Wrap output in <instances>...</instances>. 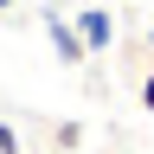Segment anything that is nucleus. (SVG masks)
I'll list each match as a JSON object with an SVG mask.
<instances>
[{"label": "nucleus", "mask_w": 154, "mask_h": 154, "mask_svg": "<svg viewBox=\"0 0 154 154\" xmlns=\"http://www.w3.org/2000/svg\"><path fill=\"white\" fill-rule=\"evenodd\" d=\"M38 19H45V32H51V51H58V64H84V58H90L84 32H77V19H64L58 7H45Z\"/></svg>", "instance_id": "f257e3e1"}, {"label": "nucleus", "mask_w": 154, "mask_h": 154, "mask_svg": "<svg viewBox=\"0 0 154 154\" xmlns=\"http://www.w3.org/2000/svg\"><path fill=\"white\" fill-rule=\"evenodd\" d=\"M77 32H84V45H90V51H109V45H116V19H109L103 0L77 7Z\"/></svg>", "instance_id": "f03ea898"}, {"label": "nucleus", "mask_w": 154, "mask_h": 154, "mask_svg": "<svg viewBox=\"0 0 154 154\" xmlns=\"http://www.w3.org/2000/svg\"><path fill=\"white\" fill-rule=\"evenodd\" d=\"M0 154H26V141H19V128H13V122H0Z\"/></svg>", "instance_id": "7ed1b4c3"}, {"label": "nucleus", "mask_w": 154, "mask_h": 154, "mask_svg": "<svg viewBox=\"0 0 154 154\" xmlns=\"http://www.w3.org/2000/svg\"><path fill=\"white\" fill-rule=\"evenodd\" d=\"M141 109H148V116H154V71H148V77H141Z\"/></svg>", "instance_id": "20e7f679"}, {"label": "nucleus", "mask_w": 154, "mask_h": 154, "mask_svg": "<svg viewBox=\"0 0 154 154\" xmlns=\"http://www.w3.org/2000/svg\"><path fill=\"white\" fill-rule=\"evenodd\" d=\"M7 7H13V0H0V13H7Z\"/></svg>", "instance_id": "39448f33"}]
</instances>
